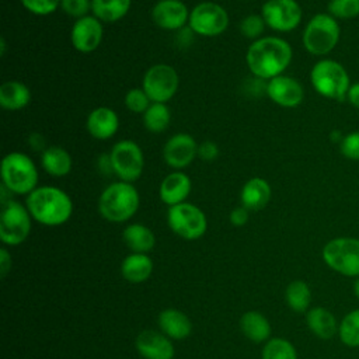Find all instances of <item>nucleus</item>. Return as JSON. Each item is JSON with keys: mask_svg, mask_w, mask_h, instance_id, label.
I'll return each mask as SVG.
<instances>
[{"mask_svg": "<svg viewBox=\"0 0 359 359\" xmlns=\"http://www.w3.org/2000/svg\"><path fill=\"white\" fill-rule=\"evenodd\" d=\"M353 294L358 297V300H359V276L355 279V282H353Z\"/></svg>", "mask_w": 359, "mask_h": 359, "instance_id": "nucleus-46", "label": "nucleus"}, {"mask_svg": "<svg viewBox=\"0 0 359 359\" xmlns=\"http://www.w3.org/2000/svg\"><path fill=\"white\" fill-rule=\"evenodd\" d=\"M285 299L294 313H307L311 303V290L304 280L296 279L286 286Z\"/></svg>", "mask_w": 359, "mask_h": 359, "instance_id": "nucleus-30", "label": "nucleus"}, {"mask_svg": "<svg viewBox=\"0 0 359 359\" xmlns=\"http://www.w3.org/2000/svg\"><path fill=\"white\" fill-rule=\"evenodd\" d=\"M11 269V255L10 252L3 247L0 248V276L4 278Z\"/></svg>", "mask_w": 359, "mask_h": 359, "instance_id": "nucleus-42", "label": "nucleus"}, {"mask_svg": "<svg viewBox=\"0 0 359 359\" xmlns=\"http://www.w3.org/2000/svg\"><path fill=\"white\" fill-rule=\"evenodd\" d=\"M125 107L135 114H143L151 104L143 88H130L125 95Z\"/></svg>", "mask_w": 359, "mask_h": 359, "instance_id": "nucleus-36", "label": "nucleus"}, {"mask_svg": "<svg viewBox=\"0 0 359 359\" xmlns=\"http://www.w3.org/2000/svg\"><path fill=\"white\" fill-rule=\"evenodd\" d=\"M24 8L36 15L52 14L57 7H60L62 0H20Z\"/></svg>", "mask_w": 359, "mask_h": 359, "instance_id": "nucleus-39", "label": "nucleus"}, {"mask_svg": "<svg viewBox=\"0 0 359 359\" xmlns=\"http://www.w3.org/2000/svg\"><path fill=\"white\" fill-rule=\"evenodd\" d=\"M28 143L31 146V149L34 150H38V151H43L46 147H45V137L39 133H31L29 139H28Z\"/></svg>", "mask_w": 359, "mask_h": 359, "instance_id": "nucleus-45", "label": "nucleus"}, {"mask_svg": "<svg viewBox=\"0 0 359 359\" xmlns=\"http://www.w3.org/2000/svg\"><path fill=\"white\" fill-rule=\"evenodd\" d=\"M292 57L293 50L287 41L279 36H264L248 46L245 62L257 79L271 80L287 69Z\"/></svg>", "mask_w": 359, "mask_h": 359, "instance_id": "nucleus-1", "label": "nucleus"}, {"mask_svg": "<svg viewBox=\"0 0 359 359\" xmlns=\"http://www.w3.org/2000/svg\"><path fill=\"white\" fill-rule=\"evenodd\" d=\"M198 156V144L188 133L171 136L163 147V158L171 168L181 170L188 167Z\"/></svg>", "mask_w": 359, "mask_h": 359, "instance_id": "nucleus-16", "label": "nucleus"}, {"mask_svg": "<svg viewBox=\"0 0 359 359\" xmlns=\"http://www.w3.org/2000/svg\"><path fill=\"white\" fill-rule=\"evenodd\" d=\"M139 192L130 182L116 181L108 185L100 195L98 212L112 223L129 220L139 209Z\"/></svg>", "mask_w": 359, "mask_h": 359, "instance_id": "nucleus-3", "label": "nucleus"}, {"mask_svg": "<svg viewBox=\"0 0 359 359\" xmlns=\"http://www.w3.org/2000/svg\"><path fill=\"white\" fill-rule=\"evenodd\" d=\"M60 8L67 15L79 20L86 15H90L91 11V0H62Z\"/></svg>", "mask_w": 359, "mask_h": 359, "instance_id": "nucleus-38", "label": "nucleus"}, {"mask_svg": "<svg viewBox=\"0 0 359 359\" xmlns=\"http://www.w3.org/2000/svg\"><path fill=\"white\" fill-rule=\"evenodd\" d=\"M0 46H1L0 48V50H1L0 53H1V56H4V53H6V39L4 38L0 39Z\"/></svg>", "mask_w": 359, "mask_h": 359, "instance_id": "nucleus-47", "label": "nucleus"}, {"mask_svg": "<svg viewBox=\"0 0 359 359\" xmlns=\"http://www.w3.org/2000/svg\"><path fill=\"white\" fill-rule=\"evenodd\" d=\"M34 220L45 226H60L66 223L73 213L70 196L60 188L52 185L36 187L25 201Z\"/></svg>", "mask_w": 359, "mask_h": 359, "instance_id": "nucleus-2", "label": "nucleus"}, {"mask_svg": "<svg viewBox=\"0 0 359 359\" xmlns=\"http://www.w3.org/2000/svg\"><path fill=\"white\" fill-rule=\"evenodd\" d=\"M180 86L177 70L165 63H157L149 67L142 80V88L149 95L151 102L170 101Z\"/></svg>", "mask_w": 359, "mask_h": 359, "instance_id": "nucleus-11", "label": "nucleus"}, {"mask_svg": "<svg viewBox=\"0 0 359 359\" xmlns=\"http://www.w3.org/2000/svg\"><path fill=\"white\" fill-rule=\"evenodd\" d=\"M248 209H245L244 206H238V208H234L231 212H230V223L236 227H241L244 226L247 222H248Z\"/></svg>", "mask_w": 359, "mask_h": 359, "instance_id": "nucleus-41", "label": "nucleus"}, {"mask_svg": "<svg viewBox=\"0 0 359 359\" xmlns=\"http://www.w3.org/2000/svg\"><path fill=\"white\" fill-rule=\"evenodd\" d=\"M189 29L202 36H216L227 29L229 14L217 3H198L189 13Z\"/></svg>", "mask_w": 359, "mask_h": 359, "instance_id": "nucleus-12", "label": "nucleus"}, {"mask_svg": "<svg viewBox=\"0 0 359 359\" xmlns=\"http://www.w3.org/2000/svg\"><path fill=\"white\" fill-rule=\"evenodd\" d=\"M0 177L10 194L29 195L38 185L36 165L29 156L21 151H11L4 156Z\"/></svg>", "mask_w": 359, "mask_h": 359, "instance_id": "nucleus-5", "label": "nucleus"}, {"mask_svg": "<svg viewBox=\"0 0 359 359\" xmlns=\"http://www.w3.org/2000/svg\"><path fill=\"white\" fill-rule=\"evenodd\" d=\"M158 325L164 335L171 339H185L192 331L188 316L177 309H165L158 314Z\"/></svg>", "mask_w": 359, "mask_h": 359, "instance_id": "nucleus-23", "label": "nucleus"}, {"mask_svg": "<svg viewBox=\"0 0 359 359\" xmlns=\"http://www.w3.org/2000/svg\"><path fill=\"white\" fill-rule=\"evenodd\" d=\"M189 13L181 0H158L151 8V20L161 29L177 31L188 22Z\"/></svg>", "mask_w": 359, "mask_h": 359, "instance_id": "nucleus-17", "label": "nucleus"}, {"mask_svg": "<svg viewBox=\"0 0 359 359\" xmlns=\"http://www.w3.org/2000/svg\"><path fill=\"white\" fill-rule=\"evenodd\" d=\"M262 359H297V352L287 339L271 338L262 348Z\"/></svg>", "mask_w": 359, "mask_h": 359, "instance_id": "nucleus-33", "label": "nucleus"}, {"mask_svg": "<svg viewBox=\"0 0 359 359\" xmlns=\"http://www.w3.org/2000/svg\"><path fill=\"white\" fill-rule=\"evenodd\" d=\"M321 257L325 265L334 272L348 278L359 276V238H331L323 247Z\"/></svg>", "mask_w": 359, "mask_h": 359, "instance_id": "nucleus-7", "label": "nucleus"}, {"mask_svg": "<svg viewBox=\"0 0 359 359\" xmlns=\"http://www.w3.org/2000/svg\"><path fill=\"white\" fill-rule=\"evenodd\" d=\"M306 323L309 330L320 339H331L338 335V325L335 316L325 307H313L306 313Z\"/></svg>", "mask_w": 359, "mask_h": 359, "instance_id": "nucleus-22", "label": "nucleus"}, {"mask_svg": "<svg viewBox=\"0 0 359 359\" xmlns=\"http://www.w3.org/2000/svg\"><path fill=\"white\" fill-rule=\"evenodd\" d=\"M41 164L49 175L60 178L70 172L73 161L66 149L60 146H49L41 153Z\"/></svg>", "mask_w": 359, "mask_h": 359, "instance_id": "nucleus-25", "label": "nucleus"}, {"mask_svg": "<svg viewBox=\"0 0 359 359\" xmlns=\"http://www.w3.org/2000/svg\"><path fill=\"white\" fill-rule=\"evenodd\" d=\"M98 170H100L102 174H105V175H109V174L114 172L109 153H108V154H102V156L98 157Z\"/></svg>", "mask_w": 359, "mask_h": 359, "instance_id": "nucleus-44", "label": "nucleus"}, {"mask_svg": "<svg viewBox=\"0 0 359 359\" xmlns=\"http://www.w3.org/2000/svg\"><path fill=\"white\" fill-rule=\"evenodd\" d=\"M102 22L94 15H86L74 21L70 32L73 48L80 53L94 52L102 41Z\"/></svg>", "mask_w": 359, "mask_h": 359, "instance_id": "nucleus-14", "label": "nucleus"}, {"mask_svg": "<svg viewBox=\"0 0 359 359\" xmlns=\"http://www.w3.org/2000/svg\"><path fill=\"white\" fill-rule=\"evenodd\" d=\"M109 157L114 174L119 181L132 184L140 178L144 168V156L136 142L130 139L116 142L109 151Z\"/></svg>", "mask_w": 359, "mask_h": 359, "instance_id": "nucleus-10", "label": "nucleus"}, {"mask_svg": "<svg viewBox=\"0 0 359 359\" xmlns=\"http://www.w3.org/2000/svg\"><path fill=\"white\" fill-rule=\"evenodd\" d=\"M328 14H331L338 21L352 20L359 15V0H330Z\"/></svg>", "mask_w": 359, "mask_h": 359, "instance_id": "nucleus-34", "label": "nucleus"}, {"mask_svg": "<svg viewBox=\"0 0 359 359\" xmlns=\"http://www.w3.org/2000/svg\"><path fill=\"white\" fill-rule=\"evenodd\" d=\"M265 27H266V24L261 14H248L240 22V32L244 38L257 41V39H259Z\"/></svg>", "mask_w": 359, "mask_h": 359, "instance_id": "nucleus-35", "label": "nucleus"}, {"mask_svg": "<svg viewBox=\"0 0 359 359\" xmlns=\"http://www.w3.org/2000/svg\"><path fill=\"white\" fill-rule=\"evenodd\" d=\"M132 0H91V13L101 22H116L123 18Z\"/></svg>", "mask_w": 359, "mask_h": 359, "instance_id": "nucleus-29", "label": "nucleus"}, {"mask_svg": "<svg viewBox=\"0 0 359 359\" xmlns=\"http://www.w3.org/2000/svg\"><path fill=\"white\" fill-rule=\"evenodd\" d=\"M167 223L170 229L184 240H198L208 229V220L202 209L188 202L170 206Z\"/></svg>", "mask_w": 359, "mask_h": 359, "instance_id": "nucleus-9", "label": "nucleus"}, {"mask_svg": "<svg viewBox=\"0 0 359 359\" xmlns=\"http://www.w3.org/2000/svg\"><path fill=\"white\" fill-rule=\"evenodd\" d=\"M265 94L279 107L296 108L304 98V88L299 80L280 74L268 80Z\"/></svg>", "mask_w": 359, "mask_h": 359, "instance_id": "nucleus-15", "label": "nucleus"}, {"mask_svg": "<svg viewBox=\"0 0 359 359\" xmlns=\"http://www.w3.org/2000/svg\"><path fill=\"white\" fill-rule=\"evenodd\" d=\"M219 156V147L210 140H205L198 144V157L203 161H212Z\"/></svg>", "mask_w": 359, "mask_h": 359, "instance_id": "nucleus-40", "label": "nucleus"}, {"mask_svg": "<svg viewBox=\"0 0 359 359\" xmlns=\"http://www.w3.org/2000/svg\"><path fill=\"white\" fill-rule=\"evenodd\" d=\"M339 150L345 158L359 161V130L344 135L339 142Z\"/></svg>", "mask_w": 359, "mask_h": 359, "instance_id": "nucleus-37", "label": "nucleus"}, {"mask_svg": "<svg viewBox=\"0 0 359 359\" xmlns=\"http://www.w3.org/2000/svg\"><path fill=\"white\" fill-rule=\"evenodd\" d=\"M339 341L348 348H359V309L348 311L338 325Z\"/></svg>", "mask_w": 359, "mask_h": 359, "instance_id": "nucleus-32", "label": "nucleus"}, {"mask_svg": "<svg viewBox=\"0 0 359 359\" xmlns=\"http://www.w3.org/2000/svg\"><path fill=\"white\" fill-rule=\"evenodd\" d=\"M191 188H192L191 178L185 172L172 171L167 177H164V180L161 181L158 188V195L165 205L174 206L185 202V199L191 194Z\"/></svg>", "mask_w": 359, "mask_h": 359, "instance_id": "nucleus-20", "label": "nucleus"}, {"mask_svg": "<svg viewBox=\"0 0 359 359\" xmlns=\"http://www.w3.org/2000/svg\"><path fill=\"white\" fill-rule=\"evenodd\" d=\"M153 272V261L147 254H129L121 265L122 276L130 283H142L149 279Z\"/></svg>", "mask_w": 359, "mask_h": 359, "instance_id": "nucleus-26", "label": "nucleus"}, {"mask_svg": "<svg viewBox=\"0 0 359 359\" xmlns=\"http://www.w3.org/2000/svg\"><path fill=\"white\" fill-rule=\"evenodd\" d=\"M31 213L22 203L8 199L1 203L0 240L6 245H18L31 231Z\"/></svg>", "mask_w": 359, "mask_h": 359, "instance_id": "nucleus-8", "label": "nucleus"}, {"mask_svg": "<svg viewBox=\"0 0 359 359\" xmlns=\"http://www.w3.org/2000/svg\"><path fill=\"white\" fill-rule=\"evenodd\" d=\"M240 328L243 334L254 342H264L271 335V324L268 318L255 310L247 311L241 316Z\"/></svg>", "mask_w": 359, "mask_h": 359, "instance_id": "nucleus-28", "label": "nucleus"}, {"mask_svg": "<svg viewBox=\"0 0 359 359\" xmlns=\"http://www.w3.org/2000/svg\"><path fill=\"white\" fill-rule=\"evenodd\" d=\"M346 100L351 105H353L356 109H359V81H355L351 84L348 94H346Z\"/></svg>", "mask_w": 359, "mask_h": 359, "instance_id": "nucleus-43", "label": "nucleus"}, {"mask_svg": "<svg viewBox=\"0 0 359 359\" xmlns=\"http://www.w3.org/2000/svg\"><path fill=\"white\" fill-rule=\"evenodd\" d=\"M86 128L94 139L107 140L116 133L119 128V118L114 109L108 107H97L88 114Z\"/></svg>", "mask_w": 359, "mask_h": 359, "instance_id": "nucleus-19", "label": "nucleus"}, {"mask_svg": "<svg viewBox=\"0 0 359 359\" xmlns=\"http://www.w3.org/2000/svg\"><path fill=\"white\" fill-rule=\"evenodd\" d=\"M122 238L132 252L147 254L156 244L154 233L142 223H133L123 229Z\"/></svg>", "mask_w": 359, "mask_h": 359, "instance_id": "nucleus-27", "label": "nucleus"}, {"mask_svg": "<svg viewBox=\"0 0 359 359\" xmlns=\"http://www.w3.org/2000/svg\"><path fill=\"white\" fill-rule=\"evenodd\" d=\"M171 112L163 102H151L143 112V125L151 133H161L170 125Z\"/></svg>", "mask_w": 359, "mask_h": 359, "instance_id": "nucleus-31", "label": "nucleus"}, {"mask_svg": "<svg viewBox=\"0 0 359 359\" xmlns=\"http://www.w3.org/2000/svg\"><path fill=\"white\" fill-rule=\"evenodd\" d=\"M31 101V91L22 81L7 80L0 86V105L6 111H20Z\"/></svg>", "mask_w": 359, "mask_h": 359, "instance_id": "nucleus-24", "label": "nucleus"}, {"mask_svg": "<svg viewBox=\"0 0 359 359\" xmlns=\"http://www.w3.org/2000/svg\"><path fill=\"white\" fill-rule=\"evenodd\" d=\"M261 15L271 29L289 32L300 24L303 10L296 0H266L262 4Z\"/></svg>", "mask_w": 359, "mask_h": 359, "instance_id": "nucleus-13", "label": "nucleus"}, {"mask_svg": "<svg viewBox=\"0 0 359 359\" xmlns=\"http://www.w3.org/2000/svg\"><path fill=\"white\" fill-rule=\"evenodd\" d=\"M271 195L272 189L265 178H250L241 188V206H244L248 210H261L269 203Z\"/></svg>", "mask_w": 359, "mask_h": 359, "instance_id": "nucleus-21", "label": "nucleus"}, {"mask_svg": "<svg viewBox=\"0 0 359 359\" xmlns=\"http://www.w3.org/2000/svg\"><path fill=\"white\" fill-rule=\"evenodd\" d=\"M310 83L317 94L334 101L346 100L352 84L346 69L334 59L316 62L310 72Z\"/></svg>", "mask_w": 359, "mask_h": 359, "instance_id": "nucleus-4", "label": "nucleus"}, {"mask_svg": "<svg viewBox=\"0 0 359 359\" xmlns=\"http://www.w3.org/2000/svg\"><path fill=\"white\" fill-rule=\"evenodd\" d=\"M341 28L337 18L328 13L314 14L306 24L302 35L304 49L314 56H325L338 45Z\"/></svg>", "mask_w": 359, "mask_h": 359, "instance_id": "nucleus-6", "label": "nucleus"}, {"mask_svg": "<svg viewBox=\"0 0 359 359\" xmlns=\"http://www.w3.org/2000/svg\"><path fill=\"white\" fill-rule=\"evenodd\" d=\"M136 349L144 359H172L174 346L167 335L144 330L136 338Z\"/></svg>", "mask_w": 359, "mask_h": 359, "instance_id": "nucleus-18", "label": "nucleus"}]
</instances>
